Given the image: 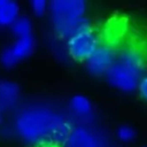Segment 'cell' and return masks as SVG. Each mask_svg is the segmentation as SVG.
Segmentation results:
<instances>
[{
  "instance_id": "obj_1",
  "label": "cell",
  "mask_w": 147,
  "mask_h": 147,
  "mask_svg": "<svg viewBox=\"0 0 147 147\" xmlns=\"http://www.w3.org/2000/svg\"><path fill=\"white\" fill-rule=\"evenodd\" d=\"M18 135L31 145L65 146L73 128L67 118L51 107L33 105L18 113L15 120Z\"/></svg>"
},
{
  "instance_id": "obj_2",
  "label": "cell",
  "mask_w": 147,
  "mask_h": 147,
  "mask_svg": "<svg viewBox=\"0 0 147 147\" xmlns=\"http://www.w3.org/2000/svg\"><path fill=\"white\" fill-rule=\"evenodd\" d=\"M51 21L57 33L69 39L76 34L91 28L84 17L86 3L81 0H55L49 3Z\"/></svg>"
},
{
  "instance_id": "obj_3",
  "label": "cell",
  "mask_w": 147,
  "mask_h": 147,
  "mask_svg": "<svg viewBox=\"0 0 147 147\" xmlns=\"http://www.w3.org/2000/svg\"><path fill=\"white\" fill-rule=\"evenodd\" d=\"M143 55L135 49H125L107 71V79L116 88L131 92L138 88L144 71Z\"/></svg>"
},
{
  "instance_id": "obj_4",
  "label": "cell",
  "mask_w": 147,
  "mask_h": 147,
  "mask_svg": "<svg viewBox=\"0 0 147 147\" xmlns=\"http://www.w3.org/2000/svg\"><path fill=\"white\" fill-rule=\"evenodd\" d=\"M99 45V39L92 30L83 31L67 39V51L74 59L80 61H88Z\"/></svg>"
},
{
  "instance_id": "obj_5",
  "label": "cell",
  "mask_w": 147,
  "mask_h": 147,
  "mask_svg": "<svg viewBox=\"0 0 147 147\" xmlns=\"http://www.w3.org/2000/svg\"><path fill=\"white\" fill-rule=\"evenodd\" d=\"M34 49V39L32 35L17 38L14 42L4 49L0 55V61L3 65L11 67L18 61L28 57Z\"/></svg>"
},
{
  "instance_id": "obj_6",
  "label": "cell",
  "mask_w": 147,
  "mask_h": 147,
  "mask_svg": "<svg viewBox=\"0 0 147 147\" xmlns=\"http://www.w3.org/2000/svg\"><path fill=\"white\" fill-rule=\"evenodd\" d=\"M115 59L116 57L112 49L100 45L87 61V67L89 71L94 75L107 74L113 65Z\"/></svg>"
},
{
  "instance_id": "obj_7",
  "label": "cell",
  "mask_w": 147,
  "mask_h": 147,
  "mask_svg": "<svg viewBox=\"0 0 147 147\" xmlns=\"http://www.w3.org/2000/svg\"><path fill=\"white\" fill-rule=\"evenodd\" d=\"M63 147H102L99 137L86 127L73 129Z\"/></svg>"
},
{
  "instance_id": "obj_8",
  "label": "cell",
  "mask_w": 147,
  "mask_h": 147,
  "mask_svg": "<svg viewBox=\"0 0 147 147\" xmlns=\"http://www.w3.org/2000/svg\"><path fill=\"white\" fill-rule=\"evenodd\" d=\"M18 97L19 89L16 84L9 81H0V111L14 106Z\"/></svg>"
},
{
  "instance_id": "obj_9",
  "label": "cell",
  "mask_w": 147,
  "mask_h": 147,
  "mask_svg": "<svg viewBox=\"0 0 147 147\" xmlns=\"http://www.w3.org/2000/svg\"><path fill=\"white\" fill-rule=\"evenodd\" d=\"M19 6L14 1L0 0V26L13 24L18 18Z\"/></svg>"
},
{
  "instance_id": "obj_10",
  "label": "cell",
  "mask_w": 147,
  "mask_h": 147,
  "mask_svg": "<svg viewBox=\"0 0 147 147\" xmlns=\"http://www.w3.org/2000/svg\"><path fill=\"white\" fill-rule=\"evenodd\" d=\"M69 107L77 116L81 118H88L92 114V105L91 102L82 95H77L71 99Z\"/></svg>"
},
{
  "instance_id": "obj_11",
  "label": "cell",
  "mask_w": 147,
  "mask_h": 147,
  "mask_svg": "<svg viewBox=\"0 0 147 147\" xmlns=\"http://www.w3.org/2000/svg\"><path fill=\"white\" fill-rule=\"evenodd\" d=\"M12 31L18 38L30 36L31 31H32L30 20L25 16L18 17L12 24Z\"/></svg>"
},
{
  "instance_id": "obj_12",
  "label": "cell",
  "mask_w": 147,
  "mask_h": 147,
  "mask_svg": "<svg viewBox=\"0 0 147 147\" xmlns=\"http://www.w3.org/2000/svg\"><path fill=\"white\" fill-rule=\"evenodd\" d=\"M118 137L120 140L122 141H131L134 139L135 137V130L130 126H121L120 128L118 129Z\"/></svg>"
},
{
  "instance_id": "obj_13",
  "label": "cell",
  "mask_w": 147,
  "mask_h": 147,
  "mask_svg": "<svg viewBox=\"0 0 147 147\" xmlns=\"http://www.w3.org/2000/svg\"><path fill=\"white\" fill-rule=\"evenodd\" d=\"M31 7L35 14L41 15L47 9V2L45 0H34L31 2Z\"/></svg>"
},
{
  "instance_id": "obj_14",
  "label": "cell",
  "mask_w": 147,
  "mask_h": 147,
  "mask_svg": "<svg viewBox=\"0 0 147 147\" xmlns=\"http://www.w3.org/2000/svg\"><path fill=\"white\" fill-rule=\"evenodd\" d=\"M138 91L141 97L147 101V76L143 77L138 85Z\"/></svg>"
},
{
  "instance_id": "obj_15",
  "label": "cell",
  "mask_w": 147,
  "mask_h": 147,
  "mask_svg": "<svg viewBox=\"0 0 147 147\" xmlns=\"http://www.w3.org/2000/svg\"><path fill=\"white\" fill-rule=\"evenodd\" d=\"M2 122V115H1V111H0V124Z\"/></svg>"
}]
</instances>
